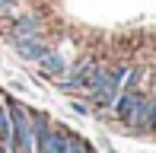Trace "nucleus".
<instances>
[{
	"mask_svg": "<svg viewBox=\"0 0 156 153\" xmlns=\"http://www.w3.org/2000/svg\"><path fill=\"white\" fill-rule=\"evenodd\" d=\"M13 45H16V51H19L23 61H41L48 51H51L41 38H19V41H13Z\"/></svg>",
	"mask_w": 156,
	"mask_h": 153,
	"instance_id": "nucleus-2",
	"label": "nucleus"
},
{
	"mask_svg": "<svg viewBox=\"0 0 156 153\" xmlns=\"http://www.w3.org/2000/svg\"><path fill=\"white\" fill-rule=\"evenodd\" d=\"M13 3H16V0H0V10H10Z\"/></svg>",
	"mask_w": 156,
	"mask_h": 153,
	"instance_id": "nucleus-9",
	"label": "nucleus"
},
{
	"mask_svg": "<svg viewBox=\"0 0 156 153\" xmlns=\"http://www.w3.org/2000/svg\"><path fill=\"white\" fill-rule=\"evenodd\" d=\"M127 124H131L134 131H147V124H150V99H140L137 102V109L131 112Z\"/></svg>",
	"mask_w": 156,
	"mask_h": 153,
	"instance_id": "nucleus-6",
	"label": "nucleus"
},
{
	"mask_svg": "<svg viewBox=\"0 0 156 153\" xmlns=\"http://www.w3.org/2000/svg\"><path fill=\"white\" fill-rule=\"evenodd\" d=\"M6 115H10V153H32V121L19 102H6Z\"/></svg>",
	"mask_w": 156,
	"mask_h": 153,
	"instance_id": "nucleus-1",
	"label": "nucleus"
},
{
	"mask_svg": "<svg viewBox=\"0 0 156 153\" xmlns=\"http://www.w3.org/2000/svg\"><path fill=\"white\" fill-rule=\"evenodd\" d=\"M89 73H93V64H76L73 67V73H70V80H64V83H58V86L64 89V93H76V89H86L89 86Z\"/></svg>",
	"mask_w": 156,
	"mask_h": 153,
	"instance_id": "nucleus-4",
	"label": "nucleus"
},
{
	"mask_svg": "<svg viewBox=\"0 0 156 153\" xmlns=\"http://www.w3.org/2000/svg\"><path fill=\"white\" fill-rule=\"evenodd\" d=\"M41 64V70H45L48 76H64V70H67V64H64V58L61 54H54V51H48L45 58L38 61Z\"/></svg>",
	"mask_w": 156,
	"mask_h": 153,
	"instance_id": "nucleus-7",
	"label": "nucleus"
},
{
	"mask_svg": "<svg viewBox=\"0 0 156 153\" xmlns=\"http://www.w3.org/2000/svg\"><path fill=\"white\" fill-rule=\"evenodd\" d=\"M19 38H41V19L38 16H19L13 23V41Z\"/></svg>",
	"mask_w": 156,
	"mask_h": 153,
	"instance_id": "nucleus-3",
	"label": "nucleus"
},
{
	"mask_svg": "<svg viewBox=\"0 0 156 153\" xmlns=\"http://www.w3.org/2000/svg\"><path fill=\"white\" fill-rule=\"evenodd\" d=\"M0 153H10V150H6V147H3V144H0Z\"/></svg>",
	"mask_w": 156,
	"mask_h": 153,
	"instance_id": "nucleus-10",
	"label": "nucleus"
},
{
	"mask_svg": "<svg viewBox=\"0 0 156 153\" xmlns=\"http://www.w3.org/2000/svg\"><path fill=\"white\" fill-rule=\"evenodd\" d=\"M67 153H93V150H89V144L80 141V137H67Z\"/></svg>",
	"mask_w": 156,
	"mask_h": 153,
	"instance_id": "nucleus-8",
	"label": "nucleus"
},
{
	"mask_svg": "<svg viewBox=\"0 0 156 153\" xmlns=\"http://www.w3.org/2000/svg\"><path fill=\"white\" fill-rule=\"evenodd\" d=\"M35 153H67V134L64 131H48V137L41 141V147Z\"/></svg>",
	"mask_w": 156,
	"mask_h": 153,
	"instance_id": "nucleus-5",
	"label": "nucleus"
}]
</instances>
